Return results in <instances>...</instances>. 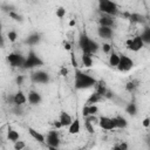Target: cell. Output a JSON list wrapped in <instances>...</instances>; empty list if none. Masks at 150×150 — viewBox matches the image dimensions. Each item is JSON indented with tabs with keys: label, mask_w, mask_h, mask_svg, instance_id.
Listing matches in <instances>:
<instances>
[{
	"label": "cell",
	"mask_w": 150,
	"mask_h": 150,
	"mask_svg": "<svg viewBox=\"0 0 150 150\" xmlns=\"http://www.w3.org/2000/svg\"><path fill=\"white\" fill-rule=\"evenodd\" d=\"M96 83H97V81L93 76H90L81 70H76V73H75V88L76 89H80V90L88 89L93 86H96Z\"/></svg>",
	"instance_id": "6da1fadb"
},
{
	"label": "cell",
	"mask_w": 150,
	"mask_h": 150,
	"mask_svg": "<svg viewBox=\"0 0 150 150\" xmlns=\"http://www.w3.org/2000/svg\"><path fill=\"white\" fill-rule=\"evenodd\" d=\"M98 8L101 12H103L105 15H109V16H115L118 14L117 5L112 1H109V0L98 1Z\"/></svg>",
	"instance_id": "7a4b0ae2"
},
{
	"label": "cell",
	"mask_w": 150,
	"mask_h": 150,
	"mask_svg": "<svg viewBox=\"0 0 150 150\" xmlns=\"http://www.w3.org/2000/svg\"><path fill=\"white\" fill-rule=\"evenodd\" d=\"M42 64H43V61L33 50H30L28 53L27 57H26L23 68L25 69H32V68H35V67H39V66H42Z\"/></svg>",
	"instance_id": "3957f363"
},
{
	"label": "cell",
	"mask_w": 150,
	"mask_h": 150,
	"mask_svg": "<svg viewBox=\"0 0 150 150\" xmlns=\"http://www.w3.org/2000/svg\"><path fill=\"white\" fill-rule=\"evenodd\" d=\"M127 47L129 50L131 52H138L144 47V42L141 38V35H137L132 39H128L127 40Z\"/></svg>",
	"instance_id": "277c9868"
},
{
	"label": "cell",
	"mask_w": 150,
	"mask_h": 150,
	"mask_svg": "<svg viewBox=\"0 0 150 150\" xmlns=\"http://www.w3.org/2000/svg\"><path fill=\"white\" fill-rule=\"evenodd\" d=\"M7 60L12 67H23L26 57H23L20 54H16V53H9L7 56Z\"/></svg>",
	"instance_id": "5b68a950"
},
{
	"label": "cell",
	"mask_w": 150,
	"mask_h": 150,
	"mask_svg": "<svg viewBox=\"0 0 150 150\" xmlns=\"http://www.w3.org/2000/svg\"><path fill=\"white\" fill-rule=\"evenodd\" d=\"M134 67V61L127 56V55H121V59H120V63L117 66V69L120 71H129L131 68Z\"/></svg>",
	"instance_id": "8992f818"
},
{
	"label": "cell",
	"mask_w": 150,
	"mask_h": 150,
	"mask_svg": "<svg viewBox=\"0 0 150 150\" xmlns=\"http://www.w3.org/2000/svg\"><path fill=\"white\" fill-rule=\"evenodd\" d=\"M30 80L34 83H47L49 82V75L43 70H39L30 75Z\"/></svg>",
	"instance_id": "52a82bcc"
},
{
	"label": "cell",
	"mask_w": 150,
	"mask_h": 150,
	"mask_svg": "<svg viewBox=\"0 0 150 150\" xmlns=\"http://www.w3.org/2000/svg\"><path fill=\"white\" fill-rule=\"evenodd\" d=\"M46 143H47L48 146L59 148V145H60V138H59V134H57L56 130H50V131L47 134Z\"/></svg>",
	"instance_id": "ba28073f"
},
{
	"label": "cell",
	"mask_w": 150,
	"mask_h": 150,
	"mask_svg": "<svg viewBox=\"0 0 150 150\" xmlns=\"http://www.w3.org/2000/svg\"><path fill=\"white\" fill-rule=\"evenodd\" d=\"M90 41L91 39L86 34V33H82L80 35V39H79V46L80 48L82 49L83 54H89V45H90ZM90 55V54H89Z\"/></svg>",
	"instance_id": "9c48e42d"
},
{
	"label": "cell",
	"mask_w": 150,
	"mask_h": 150,
	"mask_svg": "<svg viewBox=\"0 0 150 150\" xmlns=\"http://www.w3.org/2000/svg\"><path fill=\"white\" fill-rule=\"evenodd\" d=\"M98 125L101 129L103 130H114V123H112V118L108 117V116H101L98 117Z\"/></svg>",
	"instance_id": "30bf717a"
},
{
	"label": "cell",
	"mask_w": 150,
	"mask_h": 150,
	"mask_svg": "<svg viewBox=\"0 0 150 150\" xmlns=\"http://www.w3.org/2000/svg\"><path fill=\"white\" fill-rule=\"evenodd\" d=\"M28 102H29V104H32V105H38V104H40L41 103V101H42V97H41V95L38 93V91H35V90H32V91H29L28 93Z\"/></svg>",
	"instance_id": "8fae6325"
},
{
	"label": "cell",
	"mask_w": 150,
	"mask_h": 150,
	"mask_svg": "<svg viewBox=\"0 0 150 150\" xmlns=\"http://www.w3.org/2000/svg\"><path fill=\"white\" fill-rule=\"evenodd\" d=\"M27 100H28V98L26 97V95H25L21 90H19L18 93H15V94H14V96H13V103H14L15 105H18V107H20V105L25 104Z\"/></svg>",
	"instance_id": "7c38bea8"
},
{
	"label": "cell",
	"mask_w": 150,
	"mask_h": 150,
	"mask_svg": "<svg viewBox=\"0 0 150 150\" xmlns=\"http://www.w3.org/2000/svg\"><path fill=\"white\" fill-rule=\"evenodd\" d=\"M98 23L101 27H109L111 28L115 23V20L112 19V16H109V15H103L98 19Z\"/></svg>",
	"instance_id": "4fadbf2b"
},
{
	"label": "cell",
	"mask_w": 150,
	"mask_h": 150,
	"mask_svg": "<svg viewBox=\"0 0 150 150\" xmlns=\"http://www.w3.org/2000/svg\"><path fill=\"white\" fill-rule=\"evenodd\" d=\"M59 121H60V123H61L62 127H69L74 120L71 118V116H70L68 112H66V111H61L60 117H59Z\"/></svg>",
	"instance_id": "5bb4252c"
},
{
	"label": "cell",
	"mask_w": 150,
	"mask_h": 150,
	"mask_svg": "<svg viewBox=\"0 0 150 150\" xmlns=\"http://www.w3.org/2000/svg\"><path fill=\"white\" fill-rule=\"evenodd\" d=\"M28 132H29V135L35 139V141H38L39 143H41V144H45L46 143V137L41 134V132H39L38 130H35V129H33V128H28Z\"/></svg>",
	"instance_id": "9a60e30c"
},
{
	"label": "cell",
	"mask_w": 150,
	"mask_h": 150,
	"mask_svg": "<svg viewBox=\"0 0 150 150\" xmlns=\"http://www.w3.org/2000/svg\"><path fill=\"white\" fill-rule=\"evenodd\" d=\"M112 123H114L115 129H116V128H118V129H124V128H127V125H128V121H127L123 116L112 117Z\"/></svg>",
	"instance_id": "2e32d148"
},
{
	"label": "cell",
	"mask_w": 150,
	"mask_h": 150,
	"mask_svg": "<svg viewBox=\"0 0 150 150\" xmlns=\"http://www.w3.org/2000/svg\"><path fill=\"white\" fill-rule=\"evenodd\" d=\"M97 34L102 39H110L112 36V29L109 27H98L97 28Z\"/></svg>",
	"instance_id": "e0dca14e"
},
{
	"label": "cell",
	"mask_w": 150,
	"mask_h": 150,
	"mask_svg": "<svg viewBox=\"0 0 150 150\" xmlns=\"http://www.w3.org/2000/svg\"><path fill=\"white\" fill-rule=\"evenodd\" d=\"M80 130H81L80 120H79V118H75V120L71 122V124L68 127V132H69L70 135H76V134L80 132Z\"/></svg>",
	"instance_id": "ac0fdd59"
},
{
	"label": "cell",
	"mask_w": 150,
	"mask_h": 150,
	"mask_svg": "<svg viewBox=\"0 0 150 150\" xmlns=\"http://www.w3.org/2000/svg\"><path fill=\"white\" fill-rule=\"evenodd\" d=\"M40 40H41L40 34L34 33V34L29 35V36L26 39V43H27V45H29V46H35V45H38V43L40 42Z\"/></svg>",
	"instance_id": "d6986e66"
},
{
	"label": "cell",
	"mask_w": 150,
	"mask_h": 150,
	"mask_svg": "<svg viewBox=\"0 0 150 150\" xmlns=\"http://www.w3.org/2000/svg\"><path fill=\"white\" fill-rule=\"evenodd\" d=\"M120 59H121V55H118L115 52H111L110 55H109V64L111 67H116L117 68V66L120 63Z\"/></svg>",
	"instance_id": "ffe728a7"
},
{
	"label": "cell",
	"mask_w": 150,
	"mask_h": 150,
	"mask_svg": "<svg viewBox=\"0 0 150 150\" xmlns=\"http://www.w3.org/2000/svg\"><path fill=\"white\" fill-rule=\"evenodd\" d=\"M19 138H20V135H19V132L16 131V130H14V129H12V128H9L8 129V131H7V139L8 141H11V142H18L19 141Z\"/></svg>",
	"instance_id": "44dd1931"
},
{
	"label": "cell",
	"mask_w": 150,
	"mask_h": 150,
	"mask_svg": "<svg viewBox=\"0 0 150 150\" xmlns=\"http://www.w3.org/2000/svg\"><path fill=\"white\" fill-rule=\"evenodd\" d=\"M141 38L144 42V45H150V27L146 26L143 28V32L141 34Z\"/></svg>",
	"instance_id": "7402d4cb"
},
{
	"label": "cell",
	"mask_w": 150,
	"mask_h": 150,
	"mask_svg": "<svg viewBox=\"0 0 150 150\" xmlns=\"http://www.w3.org/2000/svg\"><path fill=\"white\" fill-rule=\"evenodd\" d=\"M101 98H102V96H101V95H98V94L95 91V93L90 94L89 98L87 100V105H93V104L97 103L98 101H101Z\"/></svg>",
	"instance_id": "603a6c76"
},
{
	"label": "cell",
	"mask_w": 150,
	"mask_h": 150,
	"mask_svg": "<svg viewBox=\"0 0 150 150\" xmlns=\"http://www.w3.org/2000/svg\"><path fill=\"white\" fill-rule=\"evenodd\" d=\"M95 87H96V93H97L98 95H101L102 97H103V96L107 94V91H108V90H107V88H105V84H104V82H103V81L97 82Z\"/></svg>",
	"instance_id": "cb8c5ba5"
},
{
	"label": "cell",
	"mask_w": 150,
	"mask_h": 150,
	"mask_svg": "<svg viewBox=\"0 0 150 150\" xmlns=\"http://www.w3.org/2000/svg\"><path fill=\"white\" fill-rule=\"evenodd\" d=\"M125 112L128 115H130V116H135L137 114V105L134 102L128 103V105L125 107Z\"/></svg>",
	"instance_id": "d4e9b609"
},
{
	"label": "cell",
	"mask_w": 150,
	"mask_h": 150,
	"mask_svg": "<svg viewBox=\"0 0 150 150\" xmlns=\"http://www.w3.org/2000/svg\"><path fill=\"white\" fill-rule=\"evenodd\" d=\"M82 64L86 67V68H90L93 66V59H91V55L89 54H82Z\"/></svg>",
	"instance_id": "484cf974"
},
{
	"label": "cell",
	"mask_w": 150,
	"mask_h": 150,
	"mask_svg": "<svg viewBox=\"0 0 150 150\" xmlns=\"http://www.w3.org/2000/svg\"><path fill=\"white\" fill-rule=\"evenodd\" d=\"M26 148V143L23 141H18L14 143V150H23Z\"/></svg>",
	"instance_id": "4316f807"
},
{
	"label": "cell",
	"mask_w": 150,
	"mask_h": 150,
	"mask_svg": "<svg viewBox=\"0 0 150 150\" xmlns=\"http://www.w3.org/2000/svg\"><path fill=\"white\" fill-rule=\"evenodd\" d=\"M136 87H137V84H136L134 81H130V82H128V83L125 84V89H127V91H134Z\"/></svg>",
	"instance_id": "83f0119b"
},
{
	"label": "cell",
	"mask_w": 150,
	"mask_h": 150,
	"mask_svg": "<svg viewBox=\"0 0 150 150\" xmlns=\"http://www.w3.org/2000/svg\"><path fill=\"white\" fill-rule=\"evenodd\" d=\"M129 18H130V20L134 21V22H142V19H143V16L139 15V14H131Z\"/></svg>",
	"instance_id": "f1b7e54d"
},
{
	"label": "cell",
	"mask_w": 150,
	"mask_h": 150,
	"mask_svg": "<svg viewBox=\"0 0 150 150\" xmlns=\"http://www.w3.org/2000/svg\"><path fill=\"white\" fill-rule=\"evenodd\" d=\"M7 38H8V40H9L11 42H14V41L16 40V38H18V34H16V32L11 30V32H8V34H7Z\"/></svg>",
	"instance_id": "f546056e"
},
{
	"label": "cell",
	"mask_w": 150,
	"mask_h": 150,
	"mask_svg": "<svg viewBox=\"0 0 150 150\" xmlns=\"http://www.w3.org/2000/svg\"><path fill=\"white\" fill-rule=\"evenodd\" d=\"M64 15H66V9H64L63 7H59V8L56 9V16L60 18V19H62Z\"/></svg>",
	"instance_id": "4dcf8cb0"
},
{
	"label": "cell",
	"mask_w": 150,
	"mask_h": 150,
	"mask_svg": "<svg viewBox=\"0 0 150 150\" xmlns=\"http://www.w3.org/2000/svg\"><path fill=\"white\" fill-rule=\"evenodd\" d=\"M84 127H86V129H87L90 134H94V131H95V130H94V124H93L91 122L86 121V122H84Z\"/></svg>",
	"instance_id": "1f68e13d"
},
{
	"label": "cell",
	"mask_w": 150,
	"mask_h": 150,
	"mask_svg": "<svg viewBox=\"0 0 150 150\" xmlns=\"http://www.w3.org/2000/svg\"><path fill=\"white\" fill-rule=\"evenodd\" d=\"M86 121L91 122L93 124H95V123H97V124H98V118H97L95 115H89L88 117H86Z\"/></svg>",
	"instance_id": "d6a6232c"
},
{
	"label": "cell",
	"mask_w": 150,
	"mask_h": 150,
	"mask_svg": "<svg viewBox=\"0 0 150 150\" xmlns=\"http://www.w3.org/2000/svg\"><path fill=\"white\" fill-rule=\"evenodd\" d=\"M88 108H89V115H96L97 111H98V108H97L95 104H93V105H88Z\"/></svg>",
	"instance_id": "836d02e7"
},
{
	"label": "cell",
	"mask_w": 150,
	"mask_h": 150,
	"mask_svg": "<svg viewBox=\"0 0 150 150\" xmlns=\"http://www.w3.org/2000/svg\"><path fill=\"white\" fill-rule=\"evenodd\" d=\"M102 50H103L105 54H110V53H111V46H110L109 43H103Z\"/></svg>",
	"instance_id": "e575fe53"
},
{
	"label": "cell",
	"mask_w": 150,
	"mask_h": 150,
	"mask_svg": "<svg viewBox=\"0 0 150 150\" xmlns=\"http://www.w3.org/2000/svg\"><path fill=\"white\" fill-rule=\"evenodd\" d=\"M82 115H83V117H84V118L89 116V108H88V105H87V104L82 108Z\"/></svg>",
	"instance_id": "d590c367"
},
{
	"label": "cell",
	"mask_w": 150,
	"mask_h": 150,
	"mask_svg": "<svg viewBox=\"0 0 150 150\" xmlns=\"http://www.w3.org/2000/svg\"><path fill=\"white\" fill-rule=\"evenodd\" d=\"M9 16L13 18L14 20H16V21H21V16L18 15L16 13H14V12H9Z\"/></svg>",
	"instance_id": "8d00e7d4"
},
{
	"label": "cell",
	"mask_w": 150,
	"mask_h": 150,
	"mask_svg": "<svg viewBox=\"0 0 150 150\" xmlns=\"http://www.w3.org/2000/svg\"><path fill=\"white\" fill-rule=\"evenodd\" d=\"M142 125H143L144 128H149V127H150V117H145V118L143 120V122H142Z\"/></svg>",
	"instance_id": "74e56055"
},
{
	"label": "cell",
	"mask_w": 150,
	"mask_h": 150,
	"mask_svg": "<svg viewBox=\"0 0 150 150\" xmlns=\"http://www.w3.org/2000/svg\"><path fill=\"white\" fill-rule=\"evenodd\" d=\"M70 61H71V66H74V67H77V62H76V60H75V56H74V54H71V55H70Z\"/></svg>",
	"instance_id": "f35d334b"
},
{
	"label": "cell",
	"mask_w": 150,
	"mask_h": 150,
	"mask_svg": "<svg viewBox=\"0 0 150 150\" xmlns=\"http://www.w3.org/2000/svg\"><path fill=\"white\" fill-rule=\"evenodd\" d=\"M68 74V69L66 68V67H62L61 68V70H60V75H62V76H66Z\"/></svg>",
	"instance_id": "ab89813d"
},
{
	"label": "cell",
	"mask_w": 150,
	"mask_h": 150,
	"mask_svg": "<svg viewBox=\"0 0 150 150\" xmlns=\"http://www.w3.org/2000/svg\"><path fill=\"white\" fill-rule=\"evenodd\" d=\"M23 79H25V77H23L22 75H19V76L16 77V80H15V82H16L18 84H22V82H23Z\"/></svg>",
	"instance_id": "60d3db41"
},
{
	"label": "cell",
	"mask_w": 150,
	"mask_h": 150,
	"mask_svg": "<svg viewBox=\"0 0 150 150\" xmlns=\"http://www.w3.org/2000/svg\"><path fill=\"white\" fill-rule=\"evenodd\" d=\"M120 145V148L122 149V150H128V143L127 142H122L121 144H118Z\"/></svg>",
	"instance_id": "b9f144b4"
},
{
	"label": "cell",
	"mask_w": 150,
	"mask_h": 150,
	"mask_svg": "<svg viewBox=\"0 0 150 150\" xmlns=\"http://www.w3.org/2000/svg\"><path fill=\"white\" fill-rule=\"evenodd\" d=\"M53 124H54V127H55L56 129H60V128H62V125H61V123H60V121H55V122H54Z\"/></svg>",
	"instance_id": "7bdbcfd3"
},
{
	"label": "cell",
	"mask_w": 150,
	"mask_h": 150,
	"mask_svg": "<svg viewBox=\"0 0 150 150\" xmlns=\"http://www.w3.org/2000/svg\"><path fill=\"white\" fill-rule=\"evenodd\" d=\"M64 49H66V50H70V49H71L69 42H64Z\"/></svg>",
	"instance_id": "ee69618b"
},
{
	"label": "cell",
	"mask_w": 150,
	"mask_h": 150,
	"mask_svg": "<svg viewBox=\"0 0 150 150\" xmlns=\"http://www.w3.org/2000/svg\"><path fill=\"white\" fill-rule=\"evenodd\" d=\"M111 150H122V149L120 148V145H114V146L111 148Z\"/></svg>",
	"instance_id": "f6af8a7d"
},
{
	"label": "cell",
	"mask_w": 150,
	"mask_h": 150,
	"mask_svg": "<svg viewBox=\"0 0 150 150\" xmlns=\"http://www.w3.org/2000/svg\"><path fill=\"white\" fill-rule=\"evenodd\" d=\"M75 25V20H70L69 21V26H74Z\"/></svg>",
	"instance_id": "bcb514c9"
},
{
	"label": "cell",
	"mask_w": 150,
	"mask_h": 150,
	"mask_svg": "<svg viewBox=\"0 0 150 150\" xmlns=\"http://www.w3.org/2000/svg\"><path fill=\"white\" fill-rule=\"evenodd\" d=\"M48 150H57V148H54V146H48Z\"/></svg>",
	"instance_id": "7dc6e473"
},
{
	"label": "cell",
	"mask_w": 150,
	"mask_h": 150,
	"mask_svg": "<svg viewBox=\"0 0 150 150\" xmlns=\"http://www.w3.org/2000/svg\"><path fill=\"white\" fill-rule=\"evenodd\" d=\"M149 27H150V21H149Z\"/></svg>",
	"instance_id": "c3c4849f"
}]
</instances>
